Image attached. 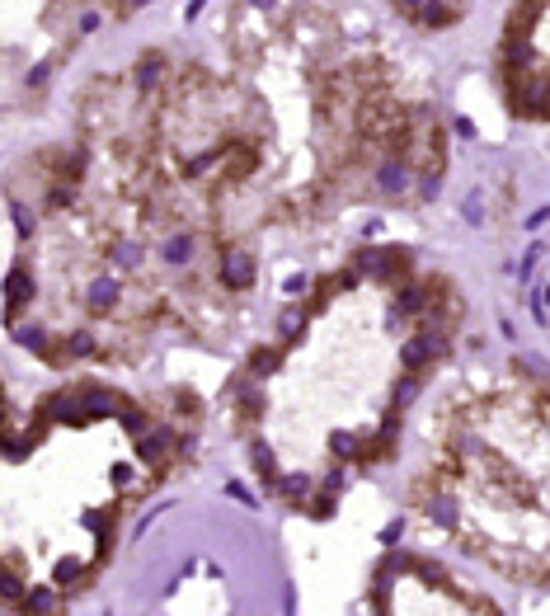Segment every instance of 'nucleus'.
I'll use <instances>...</instances> for the list:
<instances>
[{"label": "nucleus", "instance_id": "1", "mask_svg": "<svg viewBox=\"0 0 550 616\" xmlns=\"http://www.w3.org/2000/svg\"><path fill=\"white\" fill-rule=\"evenodd\" d=\"M400 358H404V372H409V377H424L438 358H447V339L433 334V329H414V334L404 339Z\"/></svg>", "mask_w": 550, "mask_h": 616}, {"label": "nucleus", "instance_id": "2", "mask_svg": "<svg viewBox=\"0 0 550 616\" xmlns=\"http://www.w3.org/2000/svg\"><path fill=\"white\" fill-rule=\"evenodd\" d=\"M136 452H141V461H151L156 471H165L169 461H174V452H179V428L146 424L141 433H136Z\"/></svg>", "mask_w": 550, "mask_h": 616}, {"label": "nucleus", "instance_id": "3", "mask_svg": "<svg viewBox=\"0 0 550 616\" xmlns=\"http://www.w3.org/2000/svg\"><path fill=\"white\" fill-rule=\"evenodd\" d=\"M216 264H221V282H226L231 292H240V287H249V282H254V249L231 245V249H221V254H216Z\"/></svg>", "mask_w": 550, "mask_h": 616}, {"label": "nucleus", "instance_id": "4", "mask_svg": "<svg viewBox=\"0 0 550 616\" xmlns=\"http://www.w3.org/2000/svg\"><path fill=\"white\" fill-rule=\"evenodd\" d=\"M34 302V273H29V264H14L10 278H5V311H10V320H19V311Z\"/></svg>", "mask_w": 550, "mask_h": 616}, {"label": "nucleus", "instance_id": "5", "mask_svg": "<svg viewBox=\"0 0 550 616\" xmlns=\"http://www.w3.org/2000/svg\"><path fill=\"white\" fill-rule=\"evenodd\" d=\"M19 607H24V616H61V612H66L56 588H29Z\"/></svg>", "mask_w": 550, "mask_h": 616}, {"label": "nucleus", "instance_id": "6", "mask_svg": "<svg viewBox=\"0 0 550 616\" xmlns=\"http://www.w3.org/2000/svg\"><path fill=\"white\" fill-rule=\"evenodd\" d=\"M24 593H29V583H24L19 574L10 570V565H0V602L19 607V602H24Z\"/></svg>", "mask_w": 550, "mask_h": 616}, {"label": "nucleus", "instance_id": "7", "mask_svg": "<svg viewBox=\"0 0 550 616\" xmlns=\"http://www.w3.org/2000/svg\"><path fill=\"white\" fill-rule=\"evenodd\" d=\"M404 14H419L424 24H451L461 10H456V5H409Z\"/></svg>", "mask_w": 550, "mask_h": 616}, {"label": "nucleus", "instance_id": "8", "mask_svg": "<svg viewBox=\"0 0 550 616\" xmlns=\"http://www.w3.org/2000/svg\"><path fill=\"white\" fill-rule=\"evenodd\" d=\"M282 367V353L278 348H259L254 358H249V377H269V372Z\"/></svg>", "mask_w": 550, "mask_h": 616}]
</instances>
